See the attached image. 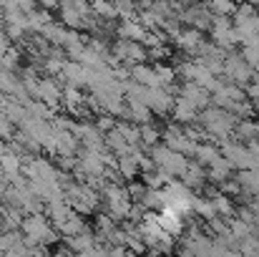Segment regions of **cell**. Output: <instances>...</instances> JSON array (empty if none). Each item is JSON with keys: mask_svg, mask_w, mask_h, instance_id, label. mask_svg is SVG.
<instances>
[{"mask_svg": "<svg viewBox=\"0 0 259 257\" xmlns=\"http://www.w3.org/2000/svg\"><path fill=\"white\" fill-rule=\"evenodd\" d=\"M139 126H141V144H146V146H156V144H159V139H161V131H159L151 121L139 124Z\"/></svg>", "mask_w": 259, "mask_h": 257, "instance_id": "9", "label": "cell"}, {"mask_svg": "<svg viewBox=\"0 0 259 257\" xmlns=\"http://www.w3.org/2000/svg\"><path fill=\"white\" fill-rule=\"evenodd\" d=\"M209 167H211L209 176H211L214 181H224V179L232 174V164H229V162H227V157H222V154H219V157H217Z\"/></svg>", "mask_w": 259, "mask_h": 257, "instance_id": "8", "label": "cell"}, {"mask_svg": "<svg viewBox=\"0 0 259 257\" xmlns=\"http://www.w3.org/2000/svg\"><path fill=\"white\" fill-rule=\"evenodd\" d=\"M61 96H63V88L56 84L53 79H40V81H38V91H35V98H38V101H43L46 106L56 108V106L61 103Z\"/></svg>", "mask_w": 259, "mask_h": 257, "instance_id": "3", "label": "cell"}, {"mask_svg": "<svg viewBox=\"0 0 259 257\" xmlns=\"http://www.w3.org/2000/svg\"><path fill=\"white\" fill-rule=\"evenodd\" d=\"M206 8H209L214 15H232L234 8H237V3H234V0H209Z\"/></svg>", "mask_w": 259, "mask_h": 257, "instance_id": "12", "label": "cell"}, {"mask_svg": "<svg viewBox=\"0 0 259 257\" xmlns=\"http://www.w3.org/2000/svg\"><path fill=\"white\" fill-rule=\"evenodd\" d=\"M10 43H13V41H10L8 35H3V33H0V56H3L8 48H10Z\"/></svg>", "mask_w": 259, "mask_h": 257, "instance_id": "13", "label": "cell"}, {"mask_svg": "<svg viewBox=\"0 0 259 257\" xmlns=\"http://www.w3.org/2000/svg\"><path fill=\"white\" fill-rule=\"evenodd\" d=\"M171 108H174V121H179V124H191V121L199 119V108L191 106V103H189L186 98H181V96H176Z\"/></svg>", "mask_w": 259, "mask_h": 257, "instance_id": "5", "label": "cell"}, {"mask_svg": "<svg viewBox=\"0 0 259 257\" xmlns=\"http://www.w3.org/2000/svg\"><path fill=\"white\" fill-rule=\"evenodd\" d=\"M151 162H154V167L161 171H166L169 176H181L184 171H186V157L181 154V152H174L169 146H151Z\"/></svg>", "mask_w": 259, "mask_h": 257, "instance_id": "1", "label": "cell"}, {"mask_svg": "<svg viewBox=\"0 0 259 257\" xmlns=\"http://www.w3.org/2000/svg\"><path fill=\"white\" fill-rule=\"evenodd\" d=\"M184 176V184L189 187V189H199L201 184H204V169H201V164L196 162V164H186V171L181 174Z\"/></svg>", "mask_w": 259, "mask_h": 257, "instance_id": "7", "label": "cell"}, {"mask_svg": "<svg viewBox=\"0 0 259 257\" xmlns=\"http://www.w3.org/2000/svg\"><path fill=\"white\" fill-rule=\"evenodd\" d=\"M116 30H118V35L126 38V41H144V35H146V28H144L141 23H136V20H123Z\"/></svg>", "mask_w": 259, "mask_h": 257, "instance_id": "6", "label": "cell"}, {"mask_svg": "<svg viewBox=\"0 0 259 257\" xmlns=\"http://www.w3.org/2000/svg\"><path fill=\"white\" fill-rule=\"evenodd\" d=\"M224 71L232 76V79H237V84H249L252 81V66L244 61V58H239V56H227L224 58Z\"/></svg>", "mask_w": 259, "mask_h": 257, "instance_id": "2", "label": "cell"}, {"mask_svg": "<svg viewBox=\"0 0 259 257\" xmlns=\"http://www.w3.org/2000/svg\"><path fill=\"white\" fill-rule=\"evenodd\" d=\"M174 41H176V46H179V48H184L186 53H196V51H199V46L204 43V38H201V30H199V28L179 30V33L174 35Z\"/></svg>", "mask_w": 259, "mask_h": 257, "instance_id": "4", "label": "cell"}, {"mask_svg": "<svg viewBox=\"0 0 259 257\" xmlns=\"http://www.w3.org/2000/svg\"><path fill=\"white\" fill-rule=\"evenodd\" d=\"M247 3H252V5H254V8H257V5H259V0H247Z\"/></svg>", "mask_w": 259, "mask_h": 257, "instance_id": "14", "label": "cell"}, {"mask_svg": "<svg viewBox=\"0 0 259 257\" xmlns=\"http://www.w3.org/2000/svg\"><path fill=\"white\" fill-rule=\"evenodd\" d=\"M194 154H196V162L199 164H211L219 157V152L214 146H209V144H196L194 146Z\"/></svg>", "mask_w": 259, "mask_h": 257, "instance_id": "11", "label": "cell"}, {"mask_svg": "<svg viewBox=\"0 0 259 257\" xmlns=\"http://www.w3.org/2000/svg\"><path fill=\"white\" fill-rule=\"evenodd\" d=\"M211 202H214L217 214H224V217H232V214H234V199H232V197H227V194H214Z\"/></svg>", "mask_w": 259, "mask_h": 257, "instance_id": "10", "label": "cell"}, {"mask_svg": "<svg viewBox=\"0 0 259 257\" xmlns=\"http://www.w3.org/2000/svg\"><path fill=\"white\" fill-rule=\"evenodd\" d=\"M257 197H259V194H257Z\"/></svg>", "mask_w": 259, "mask_h": 257, "instance_id": "15", "label": "cell"}]
</instances>
